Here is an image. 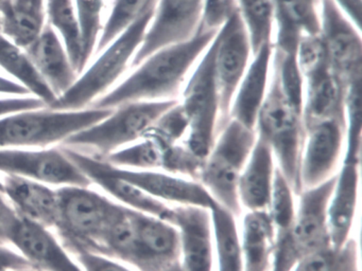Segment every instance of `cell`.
Returning <instances> with one entry per match:
<instances>
[{
  "label": "cell",
  "instance_id": "1",
  "mask_svg": "<svg viewBox=\"0 0 362 271\" xmlns=\"http://www.w3.org/2000/svg\"><path fill=\"white\" fill-rule=\"evenodd\" d=\"M217 32L199 30L189 40L158 49L90 107L113 109L130 102L179 100Z\"/></svg>",
  "mask_w": 362,
  "mask_h": 271
},
{
  "label": "cell",
  "instance_id": "2",
  "mask_svg": "<svg viewBox=\"0 0 362 271\" xmlns=\"http://www.w3.org/2000/svg\"><path fill=\"white\" fill-rule=\"evenodd\" d=\"M154 11L146 13L127 28L103 51L97 59L78 76L75 84L59 97L50 108L79 110L90 107L97 100L119 83L143 44Z\"/></svg>",
  "mask_w": 362,
  "mask_h": 271
},
{
  "label": "cell",
  "instance_id": "3",
  "mask_svg": "<svg viewBox=\"0 0 362 271\" xmlns=\"http://www.w3.org/2000/svg\"><path fill=\"white\" fill-rule=\"evenodd\" d=\"M110 108L79 110L42 107L23 110L0 118V150L48 148L107 118Z\"/></svg>",
  "mask_w": 362,
  "mask_h": 271
},
{
  "label": "cell",
  "instance_id": "4",
  "mask_svg": "<svg viewBox=\"0 0 362 271\" xmlns=\"http://www.w3.org/2000/svg\"><path fill=\"white\" fill-rule=\"evenodd\" d=\"M257 138L272 150L277 169L298 196L302 192L300 159L305 140L302 110L281 91L271 71L270 85L256 120Z\"/></svg>",
  "mask_w": 362,
  "mask_h": 271
},
{
  "label": "cell",
  "instance_id": "5",
  "mask_svg": "<svg viewBox=\"0 0 362 271\" xmlns=\"http://www.w3.org/2000/svg\"><path fill=\"white\" fill-rule=\"evenodd\" d=\"M257 135L255 129L230 119L218 133L215 144L203 161L198 180L216 203L234 214L243 215L238 181L251 156Z\"/></svg>",
  "mask_w": 362,
  "mask_h": 271
},
{
  "label": "cell",
  "instance_id": "6",
  "mask_svg": "<svg viewBox=\"0 0 362 271\" xmlns=\"http://www.w3.org/2000/svg\"><path fill=\"white\" fill-rule=\"evenodd\" d=\"M59 218L57 231L65 249L100 253L101 241L124 205L90 190L88 186L58 188Z\"/></svg>",
  "mask_w": 362,
  "mask_h": 271
},
{
  "label": "cell",
  "instance_id": "7",
  "mask_svg": "<svg viewBox=\"0 0 362 271\" xmlns=\"http://www.w3.org/2000/svg\"><path fill=\"white\" fill-rule=\"evenodd\" d=\"M179 100L137 101L113 108L96 124L71 136L62 145L98 158L141 140L154 123Z\"/></svg>",
  "mask_w": 362,
  "mask_h": 271
},
{
  "label": "cell",
  "instance_id": "8",
  "mask_svg": "<svg viewBox=\"0 0 362 271\" xmlns=\"http://www.w3.org/2000/svg\"><path fill=\"white\" fill-rule=\"evenodd\" d=\"M179 103L188 120L187 137L184 143L192 154L204 160L221 131L211 44L192 70Z\"/></svg>",
  "mask_w": 362,
  "mask_h": 271
},
{
  "label": "cell",
  "instance_id": "9",
  "mask_svg": "<svg viewBox=\"0 0 362 271\" xmlns=\"http://www.w3.org/2000/svg\"><path fill=\"white\" fill-rule=\"evenodd\" d=\"M211 46L222 129L230 120L235 93L253 59L251 40L237 10L218 30Z\"/></svg>",
  "mask_w": 362,
  "mask_h": 271
},
{
  "label": "cell",
  "instance_id": "10",
  "mask_svg": "<svg viewBox=\"0 0 362 271\" xmlns=\"http://www.w3.org/2000/svg\"><path fill=\"white\" fill-rule=\"evenodd\" d=\"M0 171L61 188L92 184L64 150L54 146L0 150Z\"/></svg>",
  "mask_w": 362,
  "mask_h": 271
},
{
  "label": "cell",
  "instance_id": "11",
  "mask_svg": "<svg viewBox=\"0 0 362 271\" xmlns=\"http://www.w3.org/2000/svg\"><path fill=\"white\" fill-rule=\"evenodd\" d=\"M346 142V116L332 118L305 127L300 159L302 190L313 188L338 173Z\"/></svg>",
  "mask_w": 362,
  "mask_h": 271
},
{
  "label": "cell",
  "instance_id": "12",
  "mask_svg": "<svg viewBox=\"0 0 362 271\" xmlns=\"http://www.w3.org/2000/svg\"><path fill=\"white\" fill-rule=\"evenodd\" d=\"M321 35L332 73L349 87L361 80V29L337 6L334 0H321Z\"/></svg>",
  "mask_w": 362,
  "mask_h": 271
},
{
  "label": "cell",
  "instance_id": "13",
  "mask_svg": "<svg viewBox=\"0 0 362 271\" xmlns=\"http://www.w3.org/2000/svg\"><path fill=\"white\" fill-rule=\"evenodd\" d=\"M205 0H158L131 68L158 49L189 40L200 30Z\"/></svg>",
  "mask_w": 362,
  "mask_h": 271
},
{
  "label": "cell",
  "instance_id": "14",
  "mask_svg": "<svg viewBox=\"0 0 362 271\" xmlns=\"http://www.w3.org/2000/svg\"><path fill=\"white\" fill-rule=\"evenodd\" d=\"M337 174L298 195L290 239L298 260L332 246L328 229V205L336 183Z\"/></svg>",
  "mask_w": 362,
  "mask_h": 271
},
{
  "label": "cell",
  "instance_id": "15",
  "mask_svg": "<svg viewBox=\"0 0 362 271\" xmlns=\"http://www.w3.org/2000/svg\"><path fill=\"white\" fill-rule=\"evenodd\" d=\"M169 222L179 232V264L182 271H215L211 210L194 205H173Z\"/></svg>",
  "mask_w": 362,
  "mask_h": 271
},
{
  "label": "cell",
  "instance_id": "16",
  "mask_svg": "<svg viewBox=\"0 0 362 271\" xmlns=\"http://www.w3.org/2000/svg\"><path fill=\"white\" fill-rule=\"evenodd\" d=\"M69 159L83 171L92 183L98 184L120 205L154 217L169 222L173 205L154 198L141 188L120 178L110 171L107 161L75 148L61 145Z\"/></svg>",
  "mask_w": 362,
  "mask_h": 271
},
{
  "label": "cell",
  "instance_id": "17",
  "mask_svg": "<svg viewBox=\"0 0 362 271\" xmlns=\"http://www.w3.org/2000/svg\"><path fill=\"white\" fill-rule=\"evenodd\" d=\"M134 222V249L129 266L136 271H164L179 262V232L171 222L139 211Z\"/></svg>",
  "mask_w": 362,
  "mask_h": 271
},
{
  "label": "cell",
  "instance_id": "18",
  "mask_svg": "<svg viewBox=\"0 0 362 271\" xmlns=\"http://www.w3.org/2000/svg\"><path fill=\"white\" fill-rule=\"evenodd\" d=\"M109 164L110 171L120 179L137 186L158 200L171 205H194L213 209L217 203L204 186L189 178L163 171L131 169Z\"/></svg>",
  "mask_w": 362,
  "mask_h": 271
},
{
  "label": "cell",
  "instance_id": "19",
  "mask_svg": "<svg viewBox=\"0 0 362 271\" xmlns=\"http://www.w3.org/2000/svg\"><path fill=\"white\" fill-rule=\"evenodd\" d=\"M8 243L41 271H83L47 227L18 216Z\"/></svg>",
  "mask_w": 362,
  "mask_h": 271
},
{
  "label": "cell",
  "instance_id": "20",
  "mask_svg": "<svg viewBox=\"0 0 362 271\" xmlns=\"http://www.w3.org/2000/svg\"><path fill=\"white\" fill-rule=\"evenodd\" d=\"M272 47L296 53L300 38L321 33V0H273Z\"/></svg>",
  "mask_w": 362,
  "mask_h": 271
},
{
  "label": "cell",
  "instance_id": "21",
  "mask_svg": "<svg viewBox=\"0 0 362 271\" xmlns=\"http://www.w3.org/2000/svg\"><path fill=\"white\" fill-rule=\"evenodd\" d=\"M272 59V44H264L253 55L233 99L230 119L251 129H255L258 114L268 92Z\"/></svg>",
  "mask_w": 362,
  "mask_h": 271
},
{
  "label": "cell",
  "instance_id": "22",
  "mask_svg": "<svg viewBox=\"0 0 362 271\" xmlns=\"http://www.w3.org/2000/svg\"><path fill=\"white\" fill-rule=\"evenodd\" d=\"M26 52L57 99L75 84L79 74L74 68L62 40L49 23H46Z\"/></svg>",
  "mask_w": 362,
  "mask_h": 271
},
{
  "label": "cell",
  "instance_id": "23",
  "mask_svg": "<svg viewBox=\"0 0 362 271\" xmlns=\"http://www.w3.org/2000/svg\"><path fill=\"white\" fill-rule=\"evenodd\" d=\"M359 180L360 161H342L328 205V229L334 247H341L353 236Z\"/></svg>",
  "mask_w": 362,
  "mask_h": 271
},
{
  "label": "cell",
  "instance_id": "24",
  "mask_svg": "<svg viewBox=\"0 0 362 271\" xmlns=\"http://www.w3.org/2000/svg\"><path fill=\"white\" fill-rule=\"evenodd\" d=\"M1 182L3 192L18 215L47 228H56L60 207L58 190L14 175H6Z\"/></svg>",
  "mask_w": 362,
  "mask_h": 271
},
{
  "label": "cell",
  "instance_id": "25",
  "mask_svg": "<svg viewBox=\"0 0 362 271\" xmlns=\"http://www.w3.org/2000/svg\"><path fill=\"white\" fill-rule=\"evenodd\" d=\"M275 169L276 163L272 150L257 138L239 178L238 197L243 209L269 211Z\"/></svg>",
  "mask_w": 362,
  "mask_h": 271
},
{
  "label": "cell",
  "instance_id": "26",
  "mask_svg": "<svg viewBox=\"0 0 362 271\" xmlns=\"http://www.w3.org/2000/svg\"><path fill=\"white\" fill-rule=\"evenodd\" d=\"M303 121L304 126L332 118H343L347 87L332 70L306 78Z\"/></svg>",
  "mask_w": 362,
  "mask_h": 271
},
{
  "label": "cell",
  "instance_id": "27",
  "mask_svg": "<svg viewBox=\"0 0 362 271\" xmlns=\"http://www.w3.org/2000/svg\"><path fill=\"white\" fill-rule=\"evenodd\" d=\"M239 233L245 271L270 270L276 231L269 211H247Z\"/></svg>",
  "mask_w": 362,
  "mask_h": 271
},
{
  "label": "cell",
  "instance_id": "28",
  "mask_svg": "<svg viewBox=\"0 0 362 271\" xmlns=\"http://www.w3.org/2000/svg\"><path fill=\"white\" fill-rule=\"evenodd\" d=\"M45 0H4L0 4V32L26 50L43 31Z\"/></svg>",
  "mask_w": 362,
  "mask_h": 271
},
{
  "label": "cell",
  "instance_id": "29",
  "mask_svg": "<svg viewBox=\"0 0 362 271\" xmlns=\"http://www.w3.org/2000/svg\"><path fill=\"white\" fill-rule=\"evenodd\" d=\"M0 68L22 85L33 97H37L49 107L57 100L45 80L40 76L25 49L6 37L0 32Z\"/></svg>",
  "mask_w": 362,
  "mask_h": 271
},
{
  "label": "cell",
  "instance_id": "30",
  "mask_svg": "<svg viewBox=\"0 0 362 271\" xmlns=\"http://www.w3.org/2000/svg\"><path fill=\"white\" fill-rule=\"evenodd\" d=\"M211 214L217 271H245L236 216L218 203Z\"/></svg>",
  "mask_w": 362,
  "mask_h": 271
},
{
  "label": "cell",
  "instance_id": "31",
  "mask_svg": "<svg viewBox=\"0 0 362 271\" xmlns=\"http://www.w3.org/2000/svg\"><path fill=\"white\" fill-rule=\"evenodd\" d=\"M46 20L62 40L78 74L82 66V42L75 0H45Z\"/></svg>",
  "mask_w": 362,
  "mask_h": 271
},
{
  "label": "cell",
  "instance_id": "32",
  "mask_svg": "<svg viewBox=\"0 0 362 271\" xmlns=\"http://www.w3.org/2000/svg\"><path fill=\"white\" fill-rule=\"evenodd\" d=\"M292 271H360L359 246L351 236L341 247L329 246L300 258Z\"/></svg>",
  "mask_w": 362,
  "mask_h": 271
},
{
  "label": "cell",
  "instance_id": "33",
  "mask_svg": "<svg viewBox=\"0 0 362 271\" xmlns=\"http://www.w3.org/2000/svg\"><path fill=\"white\" fill-rule=\"evenodd\" d=\"M168 147L170 146L164 145L153 138L145 136L139 141L101 159L122 169L163 171L165 152Z\"/></svg>",
  "mask_w": 362,
  "mask_h": 271
},
{
  "label": "cell",
  "instance_id": "34",
  "mask_svg": "<svg viewBox=\"0 0 362 271\" xmlns=\"http://www.w3.org/2000/svg\"><path fill=\"white\" fill-rule=\"evenodd\" d=\"M236 10L249 34L253 55L264 44H272L274 29L273 0H236Z\"/></svg>",
  "mask_w": 362,
  "mask_h": 271
},
{
  "label": "cell",
  "instance_id": "35",
  "mask_svg": "<svg viewBox=\"0 0 362 271\" xmlns=\"http://www.w3.org/2000/svg\"><path fill=\"white\" fill-rule=\"evenodd\" d=\"M158 0H113L109 14L103 23L96 52L103 51L127 28L146 13L156 10Z\"/></svg>",
  "mask_w": 362,
  "mask_h": 271
},
{
  "label": "cell",
  "instance_id": "36",
  "mask_svg": "<svg viewBox=\"0 0 362 271\" xmlns=\"http://www.w3.org/2000/svg\"><path fill=\"white\" fill-rule=\"evenodd\" d=\"M105 0H75L76 14L81 34L83 70L96 52L105 23Z\"/></svg>",
  "mask_w": 362,
  "mask_h": 271
},
{
  "label": "cell",
  "instance_id": "37",
  "mask_svg": "<svg viewBox=\"0 0 362 271\" xmlns=\"http://www.w3.org/2000/svg\"><path fill=\"white\" fill-rule=\"evenodd\" d=\"M272 73L286 97L303 112L305 83L296 61V53L273 49Z\"/></svg>",
  "mask_w": 362,
  "mask_h": 271
},
{
  "label": "cell",
  "instance_id": "38",
  "mask_svg": "<svg viewBox=\"0 0 362 271\" xmlns=\"http://www.w3.org/2000/svg\"><path fill=\"white\" fill-rule=\"evenodd\" d=\"M296 196L285 176L276 167L269 207L276 235L286 234L291 231L296 210Z\"/></svg>",
  "mask_w": 362,
  "mask_h": 271
},
{
  "label": "cell",
  "instance_id": "39",
  "mask_svg": "<svg viewBox=\"0 0 362 271\" xmlns=\"http://www.w3.org/2000/svg\"><path fill=\"white\" fill-rule=\"evenodd\" d=\"M296 61L304 80L330 69L321 35L300 38L296 49Z\"/></svg>",
  "mask_w": 362,
  "mask_h": 271
},
{
  "label": "cell",
  "instance_id": "40",
  "mask_svg": "<svg viewBox=\"0 0 362 271\" xmlns=\"http://www.w3.org/2000/svg\"><path fill=\"white\" fill-rule=\"evenodd\" d=\"M235 11L236 0H205L200 30L218 31Z\"/></svg>",
  "mask_w": 362,
  "mask_h": 271
},
{
  "label": "cell",
  "instance_id": "41",
  "mask_svg": "<svg viewBox=\"0 0 362 271\" xmlns=\"http://www.w3.org/2000/svg\"><path fill=\"white\" fill-rule=\"evenodd\" d=\"M75 255L83 271H136L119 260L95 252L80 251Z\"/></svg>",
  "mask_w": 362,
  "mask_h": 271
},
{
  "label": "cell",
  "instance_id": "42",
  "mask_svg": "<svg viewBox=\"0 0 362 271\" xmlns=\"http://www.w3.org/2000/svg\"><path fill=\"white\" fill-rule=\"evenodd\" d=\"M46 107L45 103L33 95L0 97V118L23 110Z\"/></svg>",
  "mask_w": 362,
  "mask_h": 271
},
{
  "label": "cell",
  "instance_id": "43",
  "mask_svg": "<svg viewBox=\"0 0 362 271\" xmlns=\"http://www.w3.org/2000/svg\"><path fill=\"white\" fill-rule=\"evenodd\" d=\"M298 263L296 253L289 241H281L275 243L272 265L269 271H292Z\"/></svg>",
  "mask_w": 362,
  "mask_h": 271
},
{
  "label": "cell",
  "instance_id": "44",
  "mask_svg": "<svg viewBox=\"0 0 362 271\" xmlns=\"http://www.w3.org/2000/svg\"><path fill=\"white\" fill-rule=\"evenodd\" d=\"M18 212L6 198L5 193L0 190V243L9 241L10 233L18 219Z\"/></svg>",
  "mask_w": 362,
  "mask_h": 271
},
{
  "label": "cell",
  "instance_id": "45",
  "mask_svg": "<svg viewBox=\"0 0 362 271\" xmlns=\"http://www.w3.org/2000/svg\"><path fill=\"white\" fill-rule=\"evenodd\" d=\"M33 268L35 267L24 256L0 243V271H26Z\"/></svg>",
  "mask_w": 362,
  "mask_h": 271
},
{
  "label": "cell",
  "instance_id": "46",
  "mask_svg": "<svg viewBox=\"0 0 362 271\" xmlns=\"http://www.w3.org/2000/svg\"><path fill=\"white\" fill-rule=\"evenodd\" d=\"M337 6L353 21L354 25L361 29V0H334Z\"/></svg>",
  "mask_w": 362,
  "mask_h": 271
},
{
  "label": "cell",
  "instance_id": "47",
  "mask_svg": "<svg viewBox=\"0 0 362 271\" xmlns=\"http://www.w3.org/2000/svg\"><path fill=\"white\" fill-rule=\"evenodd\" d=\"M0 95L6 97L31 95L25 87L7 76H0Z\"/></svg>",
  "mask_w": 362,
  "mask_h": 271
},
{
  "label": "cell",
  "instance_id": "48",
  "mask_svg": "<svg viewBox=\"0 0 362 271\" xmlns=\"http://www.w3.org/2000/svg\"><path fill=\"white\" fill-rule=\"evenodd\" d=\"M164 271H182L181 266H180L179 262L175 263L173 266L167 268L166 270Z\"/></svg>",
  "mask_w": 362,
  "mask_h": 271
},
{
  "label": "cell",
  "instance_id": "49",
  "mask_svg": "<svg viewBox=\"0 0 362 271\" xmlns=\"http://www.w3.org/2000/svg\"><path fill=\"white\" fill-rule=\"evenodd\" d=\"M0 190L3 191V182L0 180Z\"/></svg>",
  "mask_w": 362,
  "mask_h": 271
},
{
  "label": "cell",
  "instance_id": "50",
  "mask_svg": "<svg viewBox=\"0 0 362 271\" xmlns=\"http://www.w3.org/2000/svg\"><path fill=\"white\" fill-rule=\"evenodd\" d=\"M26 271H41V270H37V269H28V270H26Z\"/></svg>",
  "mask_w": 362,
  "mask_h": 271
},
{
  "label": "cell",
  "instance_id": "51",
  "mask_svg": "<svg viewBox=\"0 0 362 271\" xmlns=\"http://www.w3.org/2000/svg\"><path fill=\"white\" fill-rule=\"evenodd\" d=\"M3 1H4V0H0V4H1V2H3Z\"/></svg>",
  "mask_w": 362,
  "mask_h": 271
},
{
  "label": "cell",
  "instance_id": "52",
  "mask_svg": "<svg viewBox=\"0 0 362 271\" xmlns=\"http://www.w3.org/2000/svg\"><path fill=\"white\" fill-rule=\"evenodd\" d=\"M1 271H12V270H1Z\"/></svg>",
  "mask_w": 362,
  "mask_h": 271
}]
</instances>
